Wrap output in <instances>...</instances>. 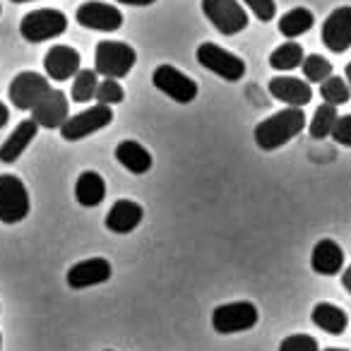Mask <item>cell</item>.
<instances>
[{
  "instance_id": "obj_10",
  "label": "cell",
  "mask_w": 351,
  "mask_h": 351,
  "mask_svg": "<svg viewBox=\"0 0 351 351\" xmlns=\"http://www.w3.org/2000/svg\"><path fill=\"white\" fill-rule=\"evenodd\" d=\"M49 92H51L49 77H44L39 73H32V70L29 73L15 75V80L10 82V89H8L12 106L20 108V111H32Z\"/></svg>"
},
{
  "instance_id": "obj_12",
  "label": "cell",
  "mask_w": 351,
  "mask_h": 351,
  "mask_svg": "<svg viewBox=\"0 0 351 351\" xmlns=\"http://www.w3.org/2000/svg\"><path fill=\"white\" fill-rule=\"evenodd\" d=\"M322 44L332 53H344L351 49V5H341L330 12L322 25Z\"/></svg>"
},
{
  "instance_id": "obj_17",
  "label": "cell",
  "mask_w": 351,
  "mask_h": 351,
  "mask_svg": "<svg viewBox=\"0 0 351 351\" xmlns=\"http://www.w3.org/2000/svg\"><path fill=\"white\" fill-rule=\"evenodd\" d=\"M311 267L315 274H322V277H335V274L341 272L344 267V250L339 248V243L332 239H322L315 243L311 255Z\"/></svg>"
},
{
  "instance_id": "obj_23",
  "label": "cell",
  "mask_w": 351,
  "mask_h": 351,
  "mask_svg": "<svg viewBox=\"0 0 351 351\" xmlns=\"http://www.w3.org/2000/svg\"><path fill=\"white\" fill-rule=\"evenodd\" d=\"M313 25H315V17H313V12L306 10V8H293V10L284 12V15L279 17V22H277L279 34L287 36L289 41H293L296 36L311 32Z\"/></svg>"
},
{
  "instance_id": "obj_15",
  "label": "cell",
  "mask_w": 351,
  "mask_h": 351,
  "mask_svg": "<svg viewBox=\"0 0 351 351\" xmlns=\"http://www.w3.org/2000/svg\"><path fill=\"white\" fill-rule=\"evenodd\" d=\"M80 63H82V56H80L73 46L58 44L46 53L44 70L51 80H56V82H65V80L75 77V75L80 73Z\"/></svg>"
},
{
  "instance_id": "obj_25",
  "label": "cell",
  "mask_w": 351,
  "mask_h": 351,
  "mask_svg": "<svg viewBox=\"0 0 351 351\" xmlns=\"http://www.w3.org/2000/svg\"><path fill=\"white\" fill-rule=\"evenodd\" d=\"M337 108L330 106V104H322V106L315 108L313 113V121H311V137L315 140H325V137L332 135L335 130V123H337Z\"/></svg>"
},
{
  "instance_id": "obj_16",
  "label": "cell",
  "mask_w": 351,
  "mask_h": 351,
  "mask_svg": "<svg viewBox=\"0 0 351 351\" xmlns=\"http://www.w3.org/2000/svg\"><path fill=\"white\" fill-rule=\"evenodd\" d=\"M269 92L277 101L287 104L293 108H303L306 104H311L313 99V89L306 80L298 77H289V75H279V77L269 80Z\"/></svg>"
},
{
  "instance_id": "obj_29",
  "label": "cell",
  "mask_w": 351,
  "mask_h": 351,
  "mask_svg": "<svg viewBox=\"0 0 351 351\" xmlns=\"http://www.w3.org/2000/svg\"><path fill=\"white\" fill-rule=\"evenodd\" d=\"M97 99L101 106H113V104H121L125 99V89L118 84V80H104L97 87Z\"/></svg>"
},
{
  "instance_id": "obj_8",
  "label": "cell",
  "mask_w": 351,
  "mask_h": 351,
  "mask_svg": "<svg viewBox=\"0 0 351 351\" xmlns=\"http://www.w3.org/2000/svg\"><path fill=\"white\" fill-rule=\"evenodd\" d=\"M111 121H113L111 106L97 104V106H89V108H84V111L70 116L68 121L60 125V135L68 142H77V140H84V137L94 135V132H99L101 128L111 125Z\"/></svg>"
},
{
  "instance_id": "obj_11",
  "label": "cell",
  "mask_w": 351,
  "mask_h": 351,
  "mask_svg": "<svg viewBox=\"0 0 351 351\" xmlns=\"http://www.w3.org/2000/svg\"><path fill=\"white\" fill-rule=\"evenodd\" d=\"M75 20L84 29L94 32H118L123 27V12L116 5L108 3H99V0H89L82 3L75 12Z\"/></svg>"
},
{
  "instance_id": "obj_1",
  "label": "cell",
  "mask_w": 351,
  "mask_h": 351,
  "mask_svg": "<svg viewBox=\"0 0 351 351\" xmlns=\"http://www.w3.org/2000/svg\"><path fill=\"white\" fill-rule=\"evenodd\" d=\"M303 128H306V113L301 108L287 106L258 123V128H255V145L263 152H274L287 145V142H291Z\"/></svg>"
},
{
  "instance_id": "obj_41",
  "label": "cell",
  "mask_w": 351,
  "mask_h": 351,
  "mask_svg": "<svg viewBox=\"0 0 351 351\" xmlns=\"http://www.w3.org/2000/svg\"><path fill=\"white\" fill-rule=\"evenodd\" d=\"M0 10H3V8H0Z\"/></svg>"
},
{
  "instance_id": "obj_32",
  "label": "cell",
  "mask_w": 351,
  "mask_h": 351,
  "mask_svg": "<svg viewBox=\"0 0 351 351\" xmlns=\"http://www.w3.org/2000/svg\"><path fill=\"white\" fill-rule=\"evenodd\" d=\"M332 140L341 147H351V113L346 116H339L335 123V130H332Z\"/></svg>"
},
{
  "instance_id": "obj_27",
  "label": "cell",
  "mask_w": 351,
  "mask_h": 351,
  "mask_svg": "<svg viewBox=\"0 0 351 351\" xmlns=\"http://www.w3.org/2000/svg\"><path fill=\"white\" fill-rule=\"evenodd\" d=\"M320 97L325 104H330V106H341V104H346L351 99V87L346 84L344 77H327L325 82L320 84Z\"/></svg>"
},
{
  "instance_id": "obj_30",
  "label": "cell",
  "mask_w": 351,
  "mask_h": 351,
  "mask_svg": "<svg viewBox=\"0 0 351 351\" xmlns=\"http://www.w3.org/2000/svg\"><path fill=\"white\" fill-rule=\"evenodd\" d=\"M279 351H320V346L311 335H289L287 339H282Z\"/></svg>"
},
{
  "instance_id": "obj_13",
  "label": "cell",
  "mask_w": 351,
  "mask_h": 351,
  "mask_svg": "<svg viewBox=\"0 0 351 351\" xmlns=\"http://www.w3.org/2000/svg\"><path fill=\"white\" fill-rule=\"evenodd\" d=\"M70 113V101L60 89H51L34 108H32V121L41 128H49V130H56L60 128L65 121H68Z\"/></svg>"
},
{
  "instance_id": "obj_33",
  "label": "cell",
  "mask_w": 351,
  "mask_h": 351,
  "mask_svg": "<svg viewBox=\"0 0 351 351\" xmlns=\"http://www.w3.org/2000/svg\"><path fill=\"white\" fill-rule=\"evenodd\" d=\"M116 3H123V5H132V8H147V5H154L156 0H116Z\"/></svg>"
},
{
  "instance_id": "obj_26",
  "label": "cell",
  "mask_w": 351,
  "mask_h": 351,
  "mask_svg": "<svg viewBox=\"0 0 351 351\" xmlns=\"http://www.w3.org/2000/svg\"><path fill=\"white\" fill-rule=\"evenodd\" d=\"M303 77H306L308 84H322L327 77H332V63L325 58V56L311 53L303 58Z\"/></svg>"
},
{
  "instance_id": "obj_37",
  "label": "cell",
  "mask_w": 351,
  "mask_h": 351,
  "mask_svg": "<svg viewBox=\"0 0 351 351\" xmlns=\"http://www.w3.org/2000/svg\"><path fill=\"white\" fill-rule=\"evenodd\" d=\"M12 3H32V0H12Z\"/></svg>"
},
{
  "instance_id": "obj_28",
  "label": "cell",
  "mask_w": 351,
  "mask_h": 351,
  "mask_svg": "<svg viewBox=\"0 0 351 351\" xmlns=\"http://www.w3.org/2000/svg\"><path fill=\"white\" fill-rule=\"evenodd\" d=\"M97 87H99V77L94 70H80L75 75V82H73V101L75 104H87L97 97Z\"/></svg>"
},
{
  "instance_id": "obj_14",
  "label": "cell",
  "mask_w": 351,
  "mask_h": 351,
  "mask_svg": "<svg viewBox=\"0 0 351 351\" xmlns=\"http://www.w3.org/2000/svg\"><path fill=\"white\" fill-rule=\"evenodd\" d=\"M68 287L70 289H89L111 279V263L106 258H89L82 263H75L68 269Z\"/></svg>"
},
{
  "instance_id": "obj_38",
  "label": "cell",
  "mask_w": 351,
  "mask_h": 351,
  "mask_svg": "<svg viewBox=\"0 0 351 351\" xmlns=\"http://www.w3.org/2000/svg\"><path fill=\"white\" fill-rule=\"evenodd\" d=\"M325 351H349V349H325Z\"/></svg>"
},
{
  "instance_id": "obj_22",
  "label": "cell",
  "mask_w": 351,
  "mask_h": 351,
  "mask_svg": "<svg viewBox=\"0 0 351 351\" xmlns=\"http://www.w3.org/2000/svg\"><path fill=\"white\" fill-rule=\"evenodd\" d=\"M313 322L327 335H341L346 330V325H349V317L335 303H317L313 308Z\"/></svg>"
},
{
  "instance_id": "obj_18",
  "label": "cell",
  "mask_w": 351,
  "mask_h": 351,
  "mask_svg": "<svg viewBox=\"0 0 351 351\" xmlns=\"http://www.w3.org/2000/svg\"><path fill=\"white\" fill-rule=\"evenodd\" d=\"M145 210L132 200H116L106 215V229L113 234H130L140 226Z\"/></svg>"
},
{
  "instance_id": "obj_20",
  "label": "cell",
  "mask_w": 351,
  "mask_h": 351,
  "mask_svg": "<svg viewBox=\"0 0 351 351\" xmlns=\"http://www.w3.org/2000/svg\"><path fill=\"white\" fill-rule=\"evenodd\" d=\"M106 197V181L97 171H84L75 183V200L82 207H97Z\"/></svg>"
},
{
  "instance_id": "obj_2",
  "label": "cell",
  "mask_w": 351,
  "mask_h": 351,
  "mask_svg": "<svg viewBox=\"0 0 351 351\" xmlns=\"http://www.w3.org/2000/svg\"><path fill=\"white\" fill-rule=\"evenodd\" d=\"M137 63V53L130 44L123 41H99L94 49V73L106 80H121L130 75Z\"/></svg>"
},
{
  "instance_id": "obj_3",
  "label": "cell",
  "mask_w": 351,
  "mask_h": 351,
  "mask_svg": "<svg viewBox=\"0 0 351 351\" xmlns=\"http://www.w3.org/2000/svg\"><path fill=\"white\" fill-rule=\"evenodd\" d=\"M68 29V17L60 10L53 8H41V10H32L22 17L20 22V34L25 36L29 44H41L60 36Z\"/></svg>"
},
{
  "instance_id": "obj_4",
  "label": "cell",
  "mask_w": 351,
  "mask_h": 351,
  "mask_svg": "<svg viewBox=\"0 0 351 351\" xmlns=\"http://www.w3.org/2000/svg\"><path fill=\"white\" fill-rule=\"evenodd\" d=\"M260 320V313L255 303L250 301H234L217 306L212 313V327L219 335H236V332L253 330Z\"/></svg>"
},
{
  "instance_id": "obj_21",
  "label": "cell",
  "mask_w": 351,
  "mask_h": 351,
  "mask_svg": "<svg viewBox=\"0 0 351 351\" xmlns=\"http://www.w3.org/2000/svg\"><path fill=\"white\" fill-rule=\"evenodd\" d=\"M113 154H116L118 164H123L130 173H135V176H142L152 169V154L135 140L121 142Z\"/></svg>"
},
{
  "instance_id": "obj_31",
  "label": "cell",
  "mask_w": 351,
  "mask_h": 351,
  "mask_svg": "<svg viewBox=\"0 0 351 351\" xmlns=\"http://www.w3.org/2000/svg\"><path fill=\"white\" fill-rule=\"evenodd\" d=\"M243 5L250 8L260 22H272V17H277V3L274 0H243Z\"/></svg>"
},
{
  "instance_id": "obj_36",
  "label": "cell",
  "mask_w": 351,
  "mask_h": 351,
  "mask_svg": "<svg viewBox=\"0 0 351 351\" xmlns=\"http://www.w3.org/2000/svg\"><path fill=\"white\" fill-rule=\"evenodd\" d=\"M344 75H346V84H349V87H351V63L344 68Z\"/></svg>"
},
{
  "instance_id": "obj_19",
  "label": "cell",
  "mask_w": 351,
  "mask_h": 351,
  "mask_svg": "<svg viewBox=\"0 0 351 351\" xmlns=\"http://www.w3.org/2000/svg\"><path fill=\"white\" fill-rule=\"evenodd\" d=\"M36 132H39V125H36L32 118L29 121L17 123V128L10 132V137L3 142V147H0V161H3V164H15L22 156V152H27V147L32 145Z\"/></svg>"
},
{
  "instance_id": "obj_24",
  "label": "cell",
  "mask_w": 351,
  "mask_h": 351,
  "mask_svg": "<svg viewBox=\"0 0 351 351\" xmlns=\"http://www.w3.org/2000/svg\"><path fill=\"white\" fill-rule=\"evenodd\" d=\"M303 58H306V51L298 41H284L282 46L272 51L269 56V65L279 73H289V70H296L303 65Z\"/></svg>"
},
{
  "instance_id": "obj_40",
  "label": "cell",
  "mask_w": 351,
  "mask_h": 351,
  "mask_svg": "<svg viewBox=\"0 0 351 351\" xmlns=\"http://www.w3.org/2000/svg\"><path fill=\"white\" fill-rule=\"evenodd\" d=\"M106 351H111V349H106Z\"/></svg>"
},
{
  "instance_id": "obj_35",
  "label": "cell",
  "mask_w": 351,
  "mask_h": 351,
  "mask_svg": "<svg viewBox=\"0 0 351 351\" xmlns=\"http://www.w3.org/2000/svg\"><path fill=\"white\" fill-rule=\"evenodd\" d=\"M8 121H10V111H8V106L3 101H0V128H5Z\"/></svg>"
},
{
  "instance_id": "obj_39",
  "label": "cell",
  "mask_w": 351,
  "mask_h": 351,
  "mask_svg": "<svg viewBox=\"0 0 351 351\" xmlns=\"http://www.w3.org/2000/svg\"><path fill=\"white\" fill-rule=\"evenodd\" d=\"M0 346H3V335H0Z\"/></svg>"
},
{
  "instance_id": "obj_34",
  "label": "cell",
  "mask_w": 351,
  "mask_h": 351,
  "mask_svg": "<svg viewBox=\"0 0 351 351\" xmlns=\"http://www.w3.org/2000/svg\"><path fill=\"white\" fill-rule=\"evenodd\" d=\"M341 287H344L346 291L351 293V265L344 269V272H341Z\"/></svg>"
},
{
  "instance_id": "obj_7",
  "label": "cell",
  "mask_w": 351,
  "mask_h": 351,
  "mask_svg": "<svg viewBox=\"0 0 351 351\" xmlns=\"http://www.w3.org/2000/svg\"><path fill=\"white\" fill-rule=\"evenodd\" d=\"M197 63L202 68H207L210 73L219 75L226 82H239L245 75V63L234 56L231 51L221 49V46L212 44V41H205V44L197 46Z\"/></svg>"
},
{
  "instance_id": "obj_6",
  "label": "cell",
  "mask_w": 351,
  "mask_h": 351,
  "mask_svg": "<svg viewBox=\"0 0 351 351\" xmlns=\"http://www.w3.org/2000/svg\"><path fill=\"white\" fill-rule=\"evenodd\" d=\"M202 12L224 36H234L248 27V12L239 0H202Z\"/></svg>"
},
{
  "instance_id": "obj_9",
  "label": "cell",
  "mask_w": 351,
  "mask_h": 351,
  "mask_svg": "<svg viewBox=\"0 0 351 351\" xmlns=\"http://www.w3.org/2000/svg\"><path fill=\"white\" fill-rule=\"evenodd\" d=\"M152 82L159 92H164L169 99H173L176 104H191L197 97V84L193 77H188L186 73H181L173 65H159L152 73Z\"/></svg>"
},
{
  "instance_id": "obj_5",
  "label": "cell",
  "mask_w": 351,
  "mask_h": 351,
  "mask_svg": "<svg viewBox=\"0 0 351 351\" xmlns=\"http://www.w3.org/2000/svg\"><path fill=\"white\" fill-rule=\"evenodd\" d=\"M29 217V193L25 183L12 173L0 176V221L20 224Z\"/></svg>"
}]
</instances>
